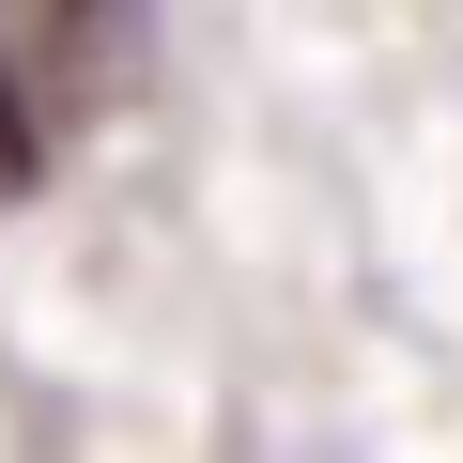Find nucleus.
Listing matches in <instances>:
<instances>
[{"instance_id": "1", "label": "nucleus", "mask_w": 463, "mask_h": 463, "mask_svg": "<svg viewBox=\"0 0 463 463\" xmlns=\"http://www.w3.org/2000/svg\"><path fill=\"white\" fill-rule=\"evenodd\" d=\"M0 185H32V78L0 62Z\"/></svg>"}]
</instances>
